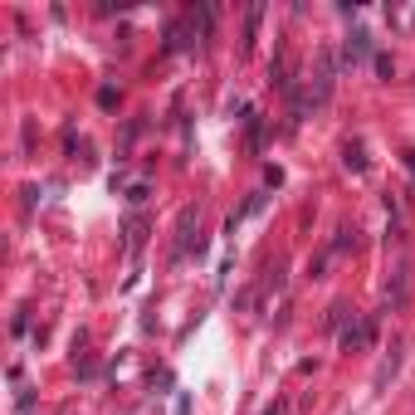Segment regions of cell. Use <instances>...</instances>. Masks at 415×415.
I'll return each instance as SVG.
<instances>
[{
  "label": "cell",
  "instance_id": "cell-12",
  "mask_svg": "<svg viewBox=\"0 0 415 415\" xmlns=\"http://www.w3.org/2000/svg\"><path fill=\"white\" fill-rule=\"evenodd\" d=\"M401 162H406V171H411V181H415V147H406V152H401Z\"/></svg>",
  "mask_w": 415,
  "mask_h": 415
},
{
  "label": "cell",
  "instance_id": "cell-13",
  "mask_svg": "<svg viewBox=\"0 0 415 415\" xmlns=\"http://www.w3.org/2000/svg\"><path fill=\"white\" fill-rule=\"evenodd\" d=\"M264 415H284V406H269V411H264Z\"/></svg>",
  "mask_w": 415,
  "mask_h": 415
},
{
  "label": "cell",
  "instance_id": "cell-8",
  "mask_svg": "<svg viewBox=\"0 0 415 415\" xmlns=\"http://www.w3.org/2000/svg\"><path fill=\"white\" fill-rule=\"evenodd\" d=\"M342 166H347V171H357V176L367 171V152H362V142H347V152H342Z\"/></svg>",
  "mask_w": 415,
  "mask_h": 415
},
{
  "label": "cell",
  "instance_id": "cell-4",
  "mask_svg": "<svg viewBox=\"0 0 415 415\" xmlns=\"http://www.w3.org/2000/svg\"><path fill=\"white\" fill-rule=\"evenodd\" d=\"M396 371H401V342H391V352L381 357V367H376V381H371V386L381 391V386H386V381H391Z\"/></svg>",
  "mask_w": 415,
  "mask_h": 415
},
{
  "label": "cell",
  "instance_id": "cell-9",
  "mask_svg": "<svg viewBox=\"0 0 415 415\" xmlns=\"http://www.w3.org/2000/svg\"><path fill=\"white\" fill-rule=\"evenodd\" d=\"M142 235H147V220H132V225H127V254L142 249Z\"/></svg>",
  "mask_w": 415,
  "mask_h": 415
},
{
  "label": "cell",
  "instance_id": "cell-10",
  "mask_svg": "<svg viewBox=\"0 0 415 415\" xmlns=\"http://www.w3.org/2000/svg\"><path fill=\"white\" fill-rule=\"evenodd\" d=\"M342 317H347V303H332V308H327V327L342 332Z\"/></svg>",
  "mask_w": 415,
  "mask_h": 415
},
{
  "label": "cell",
  "instance_id": "cell-2",
  "mask_svg": "<svg viewBox=\"0 0 415 415\" xmlns=\"http://www.w3.org/2000/svg\"><path fill=\"white\" fill-rule=\"evenodd\" d=\"M406 298H411V269L401 264V269L391 274V284H386V312L406 308Z\"/></svg>",
  "mask_w": 415,
  "mask_h": 415
},
{
  "label": "cell",
  "instance_id": "cell-1",
  "mask_svg": "<svg viewBox=\"0 0 415 415\" xmlns=\"http://www.w3.org/2000/svg\"><path fill=\"white\" fill-rule=\"evenodd\" d=\"M332 79H337V59L322 49V54H317V79H312V107H322L332 98Z\"/></svg>",
  "mask_w": 415,
  "mask_h": 415
},
{
  "label": "cell",
  "instance_id": "cell-3",
  "mask_svg": "<svg viewBox=\"0 0 415 415\" xmlns=\"http://www.w3.org/2000/svg\"><path fill=\"white\" fill-rule=\"evenodd\" d=\"M367 54H376V49H371V34H367V29H352L347 44H342V59L357 64V59H367Z\"/></svg>",
  "mask_w": 415,
  "mask_h": 415
},
{
  "label": "cell",
  "instance_id": "cell-11",
  "mask_svg": "<svg viewBox=\"0 0 415 415\" xmlns=\"http://www.w3.org/2000/svg\"><path fill=\"white\" fill-rule=\"evenodd\" d=\"M371 64H376V74H381V79H391V74H396V64H391V54H371Z\"/></svg>",
  "mask_w": 415,
  "mask_h": 415
},
{
  "label": "cell",
  "instance_id": "cell-7",
  "mask_svg": "<svg viewBox=\"0 0 415 415\" xmlns=\"http://www.w3.org/2000/svg\"><path fill=\"white\" fill-rule=\"evenodd\" d=\"M259 20H264V5H249V20H244V44H239L244 54L254 49V34H259Z\"/></svg>",
  "mask_w": 415,
  "mask_h": 415
},
{
  "label": "cell",
  "instance_id": "cell-5",
  "mask_svg": "<svg viewBox=\"0 0 415 415\" xmlns=\"http://www.w3.org/2000/svg\"><path fill=\"white\" fill-rule=\"evenodd\" d=\"M181 49H191V39H186V25L171 20L166 25V39H162V54H181Z\"/></svg>",
  "mask_w": 415,
  "mask_h": 415
},
{
  "label": "cell",
  "instance_id": "cell-6",
  "mask_svg": "<svg viewBox=\"0 0 415 415\" xmlns=\"http://www.w3.org/2000/svg\"><path fill=\"white\" fill-rule=\"evenodd\" d=\"M337 337H342V347H347V352H357V347H367V342H371V322H352V327H342Z\"/></svg>",
  "mask_w": 415,
  "mask_h": 415
}]
</instances>
